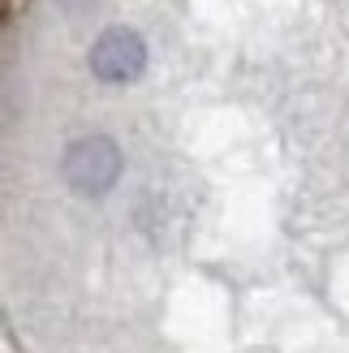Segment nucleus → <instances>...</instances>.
Listing matches in <instances>:
<instances>
[{
	"label": "nucleus",
	"instance_id": "obj_1",
	"mask_svg": "<svg viewBox=\"0 0 349 353\" xmlns=\"http://www.w3.org/2000/svg\"><path fill=\"white\" fill-rule=\"evenodd\" d=\"M61 176L69 190L78 194H108L121 176V147L112 143L108 134H91V138H78L69 143L61 155Z\"/></svg>",
	"mask_w": 349,
	"mask_h": 353
},
{
	"label": "nucleus",
	"instance_id": "obj_2",
	"mask_svg": "<svg viewBox=\"0 0 349 353\" xmlns=\"http://www.w3.org/2000/svg\"><path fill=\"white\" fill-rule=\"evenodd\" d=\"M143 69H147V43L130 26H108L91 43V74L99 82L121 86V82H134Z\"/></svg>",
	"mask_w": 349,
	"mask_h": 353
},
{
	"label": "nucleus",
	"instance_id": "obj_3",
	"mask_svg": "<svg viewBox=\"0 0 349 353\" xmlns=\"http://www.w3.org/2000/svg\"><path fill=\"white\" fill-rule=\"evenodd\" d=\"M61 5H65V9H82V5H86V0H61Z\"/></svg>",
	"mask_w": 349,
	"mask_h": 353
}]
</instances>
